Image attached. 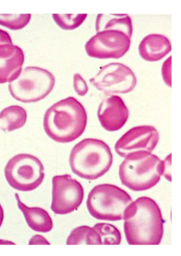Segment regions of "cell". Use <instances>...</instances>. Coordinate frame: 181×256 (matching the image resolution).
Segmentation results:
<instances>
[{"instance_id":"cell-24","label":"cell","mask_w":181,"mask_h":256,"mask_svg":"<svg viewBox=\"0 0 181 256\" xmlns=\"http://www.w3.org/2000/svg\"><path fill=\"white\" fill-rule=\"evenodd\" d=\"M4 44H12V40L6 31L0 29V45Z\"/></svg>"},{"instance_id":"cell-16","label":"cell","mask_w":181,"mask_h":256,"mask_svg":"<svg viewBox=\"0 0 181 256\" xmlns=\"http://www.w3.org/2000/svg\"><path fill=\"white\" fill-rule=\"evenodd\" d=\"M108 30L122 32L131 39L132 35V20L128 14H100L96 20L97 32Z\"/></svg>"},{"instance_id":"cell-19","label":"cell","mask_w":181,"mask_h":256,"mask_svg":"<svg viewBox=\"0 0 181 256\" xmlns=\"http://www.w3.org/2000/svg\"><path fill=\"white\" fill-rule=\"evenodd\" d=\"M101 238L102 245H119L121 242V234L115 226L106 223H99L93 227Z\"/></svg>"},{"instance_id":"cell-22","label":"cell","mask_w":181,"mask_h":256,"mask_svg":"<svg viewBox=\"0 0 181 256\" xmlns=\"http://www.w3.org/2000/svg\"><path fill=\"white\" fill-rule=\"evenodd\" d=\"M74 88L79 96H84L88 91V87L80 74H75L73 77Z\"/></svg>"},{"instance_id":"cell-4","label":"cell","mask_w":181,"mask_h":256,"mask_svg":"<svg viewBox=\"0 0 181 256\" xmlns=\"http://www.w3.org/2000/svg\"><path fill=\"white\" fill-rule=\"evenodd\" d=\"M166 170L165 162L150 152H135L125 158L119 166L122 184L134 192L156 186Z\"/></svg>"},{"instance_id":"cell-21","label":"cell","mask_w":181,"mask_h":256,"mask_svg":"<svg viewBox=\"0 0 181 256\" xmlns=\"http://www.w3.org/2000/svg\"><path fill=\"white\" fill-rule=\"evenodd\" d=\"M31 16L30 14H0V25L4 26L12 30H18L28 24Z\"/></svg>"},{"instance_id":"cell-5","label":"cell","mask_w":181,"mask_h":256,"mask_svg":"<svg viewBox=\"0 0 181 256\" xmlns=\"http://www.w3.org/2000/svg\"><path fill=\"white\" fill-rule=\"evenodd\" d=\"M128 194L111 184H98L90 192L86 202L90 215L98 220H124L128 206L132 203Z\"/></svg>"},{"instance_id":"cell-2","label":"cell","mask_w":181,"mask_h":256,"mask_svg":"<svg viewBox=\"0 0 181 256\" xmlns=\"http://www.w3.org/2000/svg\"><path fill=\"white\" fill-rule=\"evenodd\" d=\"M87 119L83 105L74 97H68L48 109L44 118V128L48 136L54 142L67 144L83 134Z\"/></svg>"},{"instance_id":"cell-13","label":"cell","mask_w":181,"mask_h":256,"mask_svg":"<svg viewBox=\"0 0 181 256\" xmlns=\"http://www.w3.org/2000/svg\"><path fill=\"white\" fill-rule=\"evenodd\" d=\"M24 54L16 45H0V84L10 83L20 74Z\"/></svg>"},{"instance_id":"cell-25","label":"cell","mask_w":181,"mask_h":256,"mask_svg":"<svg viewBox=\"0 0 181 256\" xmlns=\"http://www.w3.org/2000/svg\"><path fill=\"white\" fill-rule=\"evenodd\" d=\"M4 219V212L2 207L0 205V227L2 225Z\"/></svg>"},{"instance_id":"cell-10","label":"cell","mask_w":181,"mask_h":256,"mask_svg":"<svg viewBox=\"0 0 181 256\" xmlns=\"http://www.w3.org/2000/svg\"><path fill=\"white\" fill-rule=\"evenodd\" d=\"M130 38L120 31L104 30L97 32L85 45L89 56L98 59H118L128 51Z\"/></svg>"},{"instance_id":"cell-11","label":"cell","mask_w":181,"mask_h":256,"mask_svg":"<svg viewBox=\"0 0 181 256\" xmlns=\"http://www.w3.org/2000/svg\"><path fill=\"white\" fill-rule=\"evenodd\" d=\"M159 140L156 128L151 125H142L131 128L123 134L115 144V152L126 158L135 152H152Z\"/></svg>"},{"instance_id":"cell-15","label":"cell","mask_w":181,"mask_h":256,"mask_svg":"<svg viewBox=\"0 0 181 256\" xmlns=\"http://www.w3.org/2000/svg\"><path fill=\"white\" fill-rule=\"evenodd\" d=\"M18 206L24 216L28 225L35 232L47 233L53 228L52 220L45 210L41 208H29L20 200L18 194H15Z\"/></svg>"},{"instance_id":"cell-23","label":"cell","mask_w":181,"mask_h":256,"mask_svg":"<svg viewBox=\"0 0 181 256\" xmlns=\"http://www.w3.org/2000/svg\"><path fill=\"white\" fill-rule=\"evenodd\" d=\"M170 60L168 61V64H167V60L164 62V65H163L162 67V72L163 73V78H164V82L168 84V86H171L170 84V74H168V72H170Z\"/></svg>"},{"instance_id":"cell-8","label":"cell","mask_w":181,"mask_h":256,"mask_svg":"<svg viewBox=\"0 0 181 256\" xmlns=\"http://www.w3.org/2000/svg\"><path fill=\"white\" fill-rule=\"evenodd\" d=\"M134 73L126 65L110 63L100 68L90 82L106 95L126 94L134 90L136 85Z\"/></svg>"},{"instance_id":"cell-17","label":"cell","mask_w":181,"mask_h":256,"mask_svg":"<svg viewBox=\"0 0 181 256\" xmlns=\"http://www.w3.org/2000/svg\"><path fill=\"white\" fill-rule=\"evenodd\" d=\"M27 112L22 107L13 105L0 112V128L4 132H12L24 126Z\"/></svg>"},{"instance_id":"cell-1","label":"cell","mask_w":181,"mask_h":256,"mask_svg":"<svg viewBox=\"0 0 181 256\" xmlns=\"http://www.w3.org/2000/svg\"><path fill=\"white\" fill-rule=\"evenodd\" d=\"M124 229L130 245H159L162 241L163 220L160 208L148 197H141L127 208Z\"/></svg>"},{"instance_id":"cell-3","label":"cell","mask_w":181,"mask_h":256,"mask_svg":"<svg viewBox=\"0 0 181 256\" xmlns=\"http://www.w3.org/2000/svg\"><path fill=\"white\" fill-rule=\"evenodd\" d=\"M113 162L110 148L106 142L86 138L76 144L70 154L74 174L88 180H95L110 170Z\"/></svg>"},{"instance_id":"cell-9","label":"cell","mask_w":181,"mask_h":256,"mask_svg":"<svg viewBox=\"0 0 181 256\" xmlns=\"http://www.w3.org/2000/svg\"><path fill=\"white\" fill-rule=\"evenodd\" d=\"M84 188L68 174L52 178L51 209L55 214L66 215L76 210L82 203Z\"/></svg>"},{"instance_id":"cell-12","label":"cell","mask_w":181,"mask_h":256,"mask_svg":"<svg viewBox=\"0 0 181 256\" xmlns=\"http://www.w3.org/2000/svg\"><path fill=\"white\" fill-rule=\"evenodd\" d=\"M128 109L120 96L112 95L103 100L98 107V117L101 125L108 132L121 130L128 120Z\"/></svg>"},{"instance_id":"cell-14","label":"cell","mask_w":181,"mask_h":256,"mask_svg":"<svg viewBox=\"0 0 181 256\" xmlns=\"http://www.w3.org/2000/svg\"><path fill=\"white\" fill-rule=\"evenodd\" d=\"M171 50L172 46L169 40L164 35L156 34L146 36L138 47L140 56L149 62L160 60Z\"/></svg>"},{"instance_id":"cell-18","label":"cell","mask_w":181,"mask_h":256,"mask_svg":"<svg viewBox=\"0 0 181 256\" xmlns=\"http://www.w3.org/2000/svg\"><path fill=\"white\" fill-rule=\"evenodd\" d=\"M67 245H102L101 238L94 228L80 226L74 230L66 241Z\"/></svg>"},{"instance_id":"cell-7","label":"cell","mask_w":181,"mask_h":256,"mask_svg":"<svg viewBox=\"0 0 181 256\" xmlns=\"http://www.w3.org/2000/svg\"><path fill=\"white\" fill-rule=\"evenodd\" d=\"M4 174L10 186L21 192L36 190L43 182L45 176L41 160L26 154H17L10 160Z\"/></svg>"},{"instance_id":"cell-6","label":"cell","mask_w":181,"mask_h":256,"mask_svg":"<svg viewBox=\"0 0 181 256\" xmlns=\"http://www.w3.org/2000/svg\"><path fill=\"white\" fill-rule=\"evenodd\" d=\"M55 77L48 70L36 66L26 67L15 80L10 83V92L14 98L24 103L36 102L46 98L53 90Z\"/></svg>"},{"instance_id":"cell-20","label":"cell","mask_w":181,"mask_h":256,"mask_svg":"<svg viewBox=\"0 0 181 256\" xmlns=\"http://www.w3.org/2000/svg\"><path fill=\"white\" fill-rule=\"evenodd\" d=\"M88 14H52L54 20L62 29L65 30H72L80 26L86 18Z\"/></svg>"}]
</instances>
